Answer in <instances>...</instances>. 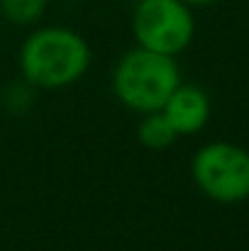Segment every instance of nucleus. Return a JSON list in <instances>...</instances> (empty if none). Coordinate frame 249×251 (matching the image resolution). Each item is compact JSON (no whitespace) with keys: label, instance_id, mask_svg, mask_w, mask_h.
<instances>
[{"label":"nucleus","instance_id":"obj_2","mask_svg":"<svg viewBox=\"0 0 249 251\" xmlns=\"http://www.w3.org/2000/svg\"><path fill=\"white\" fill-rule=\"evenodd\" d=\"M178 85L181 74L173 56L142 47L127 51L112 74V90L120 102L142 115L162 110Z\"/></svg>","mask_w":249,"mask_h":251},{"label":"nucleus","instance_id":"obj_3","mask_svg":"<svg viewBox=\"0 0 249 251\" xmlns=\"http://www.w3.org/2000/svg\"><path fill=\"white\" fill-rule=\"evenodd\" d=\"M195 185L215 202H242L249 198V151L232 142L205 144L191 164Z\"/></svg>","mask_w":249,"mask_h":251},{"label":"nucleus","instance_id":"obj_4","mask_svg":"<svg viewBox=\"0 0 249 251\" xmlns=\"http://www.w3.org/2000/svg\"><path fill=\"white\" fill-rule=\"evenodd\" d=\"M132 32L142 49L176 56L193 42L195 20L183 0H139L132 15Z\"/></svg>","mask_w":249,"mask_h":251},{"label":"nucleus","instance_id":"obj_1","mask_svg":"<svg viewBox=\"0 0 249 251\" xmlns=\"http://www.w3.org/2000/svg\"><path fill=\"white\" fill-rule=\"evenodd\" d=\"M90 66L88 42L71 27H42L20 49L25 81L39 90H59L76 83Z\"/></svg>","mask_w":249,"mask_h":251},{"label":"nucleus","instance_id":"obj_6","mask_svg":"<svg viewBox=\"0 0 249 251\" xmlns=\"http://www.w3.org/2000/svg\"><path fill=\"white\" fill-rule=\"evenodd\" d=\"M137 134H139V142H142L147 149H152V151H164V149H168V147L178 139L173 125L166 120V115L162 110L147 112L144 120L139 122Z\"/></svg>","mask_w":249,"mask_h":251},{"label":"nucleus","instance_id":"obj_8","mask_svg":"<svg viewBox=\"0 0 249 251\" xmlns=\"http://www.w3.org/2000/svg\"><path fill=\"white\" fill-rule=\"evenodd\" d=\"M188 7H205V5H213L215 0H183Z\"/></svg>","mask_w":249,"mask_h":251},{"label":"nucleus","instance_id":"obj_7","mask_svg":"<svg viewBox=\"0 0 249 251\" xmlns=\"http://www.w3.org/2000/svg\"><path fill=\"white\" fill-rule=\"evenodd\" d=\"M47 5L49 0H0V15L12 25H34L44 15Z\"/></svg>","mask_w":249,"mask_h":251},{"label":"nucleus","instance_id":"obj_5","mask_svg":"<svg viewBox=\"0 0 249 251\" xmlns=\"http://www.w3.org/2000/svg\"><path fill=\"white\" fill-rule=\"evenodd\" d=\"M162 112L166 115V120L173 125L178 137L198 134L210 120V100H208L203 88L181 83L168 95Z\"/></svg>","mask_w":249,"mask_h":251}]
</instances>
